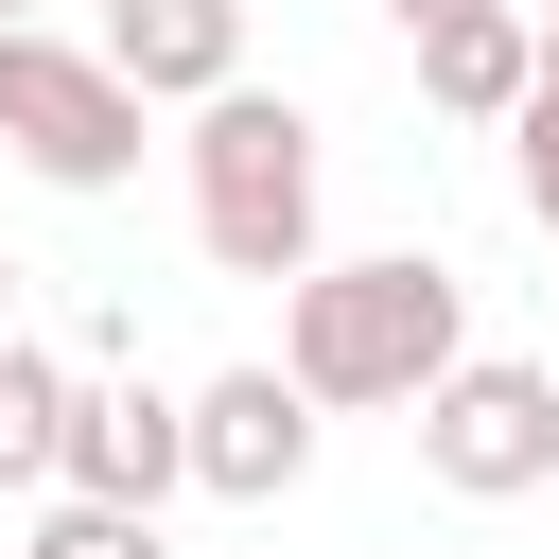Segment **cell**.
<instances>
[{"label": "cell", "mask_w": 559, "mask_h": 559, "mask_svg": "<svg viewBox=\"0 0 559 559\" xmlns=\"http://www.w3.org/2000/svg\"><path fill=\"white\" fill-rule=\"evenodd\" d=\"M0 17H35V0H0Z\"/></svg>", "instance_id": "9a60e30c"}, {"label": "cell", "mask_w": 559, "mask_h": 559, "mask_svg": "<svg viewBox=\"0 0 559 559\" xmlns=\"http://www.w3.org/2000/svg\"><path fill=\"white\" fill-rule=\"evenodd\" d=\"M192 245L227 280H314V122L280 87H210L192 105Z\"/></svg>", "instance_id": "7a4b0ae2"}, {"label": "cell", "mask_w": 559, "mask_h": 559, "mask_svg": "<svg viewBox=\"0 0 559 559\" xmlns=\"http://www.w3.org/2000/svg\"><path fill=\"white\" fill-rule=\"evenodd\" d=\"M140 122H157V87H140L122 52H70V35H35V17H0V140H17L52 192H122V175H140Z\"/></svg>", "instance_id": "3957f363"}, {"label": "cell", "mask_w": 559, "mask_h": 559, "mask_svg": "<svg viewBox=\"0 0 559 559\" xmlns=\"http://www.w3.org/2000/svg\"><path fill=\"white\" fill-rule=\"evenodd\" d=\"M384 17H402V35H419V17H454V0H384Z\"/></svg>", "instance_id": "7c38bea8"}, {"label": "cell", "mask_w": 559, "mask_h": 559, "mask_svg": "<svg viewBox=\"0 0 559 559\" xmlns=\"http://www.w3.org/2000/svg\"><path fill=\"white\" fill-rule=\"evenodd\" d=\"M105 52L157 105H210V87H245V0H105Z\"/></svg>", "instance_id": "ba28073f"}, {"label": "cell", "mask_w": 559, "mask_h": 559, "mask_svg": "<svg viewBox=\"0 0 559 559\" xmlns=\"http://www.w3.org/2000/svg\"><path fill=\"white\" fill-rule=\"evenodd\" d=\"M419 472L472 489V507L559 489V367H524V349H454V367L419 384Z\"/></svg>", "instance_id": "277c9868"}, {"label": "cell", "mask_w": 559, "mask_h": 559, "mask_svg": "<svg viewBox=\"0 0 559 559\" xmlns=\"http://www.w3.org/2000/svg\"><path fill=\"white\" fill-rule=\"evenodd\" d=\"M524 87H542V17H524V0H454V17H419V105H454V122H524Z\"/></svg>", "instance_id": "52a82bcc"}, {"label": "cell", "mask_w": 559, "mask_h": 559, "mask_svg": "<svg viewBox=\"0 0 559 559\" xmlns=\"http://www.w3.org/2000/svg\"><path fill=\"white\" fill-rule=\"evenodd\" d=\"M542 70H559V17H542Z\"/></svg>", "instance_id": "5bb4252c"}, {"label": "cell", "mask_w": 559, "mask_h": 559, "mask_svg": "<svg viewBox=\"0 0 559 559\" xmlns=\"http://www.w3.org/2000/svg\"><path fill=\"white\" fill-rule=\"evenodd\" d=\"M454 349H472V297H454V262H419V245L314 262L297 314H280V367H297L314 402H419Z\"/></svg>", "instance_id": "6da1fadb"}, {"label": "cell", "mask_w": 559, "mask_h": 559, "mask_svg": "<svg viewBox=\"0 0 559 559\" xmlns=\"http://www.w3.org/2000/svg\"><path fill=\"white\" fill-rule=\"evenodd\" d=\"M70 367L35 349V332H0V489H70Z\"/></svg>", "instance_id": "9c48e42d"}, {"label": "cell", "mask_w": 559, "mask_h": 559, "mask_svg": "<svg viewBox=\"0 0 559 559\" xmlns=\"http://www.w3.org/2000/svg\"><path fill=\"white\" fill-rule=\"evenodd\" d=\"M314 384L297 367H227V384H192V489H227V507H280L297 472H314Z\"/></svg>", "instance_id": "5b68a950"}, {"label": "cell", "mask_w": 559, "mask_h": 559, "mask_svg": "<svg viewBox=\"0 0 559 559\" xmlns=\"http://www.w3.org/2000/svg\"><path fill=\"white\" fill-rule=\"evenodd\" d=\"M507 140H524V210H542V227H559V70H542V87H524V122H507Z\"/></svg>", "instance_id": "8fae6325"}, {"label": "cell", "mask_w": 559, "mask_h": 559, "mask_svg": "<svg viewBox=\"0 0 559 559\" xmlns=\"http://www.w3.org/2000/svg\"><path fill=\"white\" fill-rule=\"evenodd\" d=\"M70 489L175 507V489H192V402H175V384H140V367H122V384H87V402H70Z\"/></svg>", "instance_id": "8992f818"}, {"label": "cell", "mask_w": 559, "mask_h": 559, "mask_svg": "<svg viewBox=\"0 0 559 559\" xmlns=\"http://www.w3.org/2000/svg\"><path fill=\"white\" fill-rule=\"evenodd\" d=\"M17 559H157V507H122V489H52Z\"/></svg>", "instance_id": "30bf717a"}, {"label": "cell", "mask_w": 559, "mask_h": 559, "mask_svg": "<svg viewBox=\"0 0 559 559\" xmlns=\"http://www.w3.org/2000/svg\"><path fill=\"white\" fill-rule=\"evenodd\" d=\"M0 332H17V262H0Z\"/></svg>", "instance_id": "4fadbf2b"}]
</instances>
